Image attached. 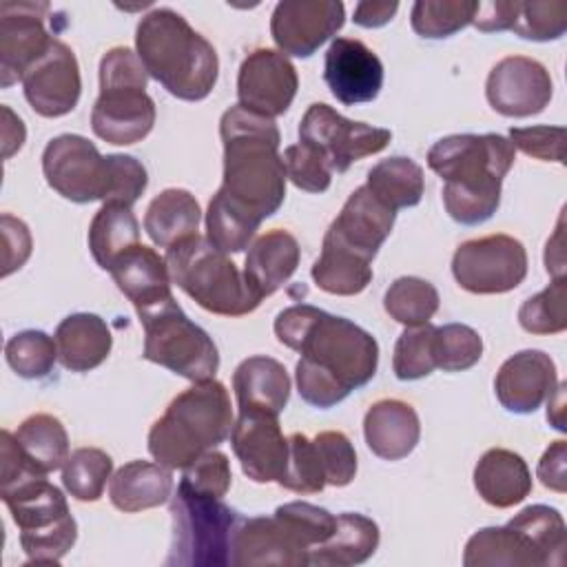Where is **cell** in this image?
I'll return each instance as SVG.
<instances>
[{"instance_id": "4", "label": "cell", "mask_w": 567, "mask_h": 567, "mask_svg": "<svg viewBox=\"0 0 567 567\" xmlns=\"http://www.w3.org/2000/svg\"><path fill=\"white\" fill-rule=\"evenodd\" d=\"M135 49L146 73L179 100H204L217 84L215 47L173 9H153L140 20Z\"/></svg>"}, {"instance_id": "49", "label": "cell", "mask_w": 567, "mask_h": 567, "mask_svg": "<svg viewBox=\"0 0 567 567\" xmlns=\"http://www.w3.org/2000/svg\"><path fill=\"white\" fill-rule=\"evenodd\" d=\"M284 168L286 177L301 190L306 193H323L328 190L332 182V171L328 162L308 144H290L286 146L284 155Z\"/></svg>"}, {"instance_id": "9", "label": "cell", "mask_w": 567, "mask_h": 567, "mask_svg": "<svg viewBox=\"0 0 567 567\" xmlns=\"http://www.w3.org/2000/svg\"><path fill=\"white\" fill-rule=\"evenodd\" d=\"M0 496L20 529V545L29 563H60L78 538V525L62 492L47 476H33L2 487Z\"/></svg>"}, {"instance_id": "43", "label": "cell", "mask_w": 567, "mask_h": 567, "mask_svg": "<svg viewBox=\"0 0 567 567\" xmlns=\"http://www.w3.org/2000/svg\"><path fill=\"white\" fill-rule=\"evenodd\" d=\"M9 368L22 379H42L53 370L58 359L55 339L42 330H22L4 346Z\"/></svg>"}, {"instance_id": "46", "label": "cell", "mask_w": 567, "mask_h": 567, "mask_svg": "<svg viewBox=\"0 0 567 567\" xmlns=\"http://www.w3.org/2000/svg\"><path fill=\"white\" fill-rule=\"evenodd\" d=\"M279 485L297 494H317L326 487V472L319 452L312 439L301 432L288 436V463Z\"/></svg>"}, {"instance_id": "22", "label": "cell", "mask_w": 567, "mask_h": 567, "mask_svg": "<svg viewBox=\"0 0 567 567\" xmlns=\"http://www.w3.org/2000/svg\"><path fill=\"white\" fill-rule=\"evenodd\" d=\"M556 363L543 350H520L496 372L494 392L501 405L514 414L536 412L556 390Z\"/></svg>"}, {"instance_id": "44", "label": "cell", "mask_w": 567, "mask_h": 567, "mask_svg": "<svg viewBox=\"0 0 567 567\" xmlns=\"http://www.w3.org/2000/svg\"><path fill=\"white\" fill-rule=\"evenodd\" d=\"M434 330L436 326L423 323L401 332L394 343L392 370L401 381H416L436 370L434 361Z\"/></svg>"}, {"instance_id": "37", "label": "cell", "mask_w": 567, "mask_h": 567, "mask_svg": "<svg viewBox=\"0 0 567 567\" xmlns=\"http://www.w3.org/2000/svg\"><path fill=\"white\" fill-rule=\"evenodd\" d=\"M16 441L29 461L44 474H51L69 458V436L60 419L51 414H31L16 430Z\"/></svg>"}, {"instance_id": "12", "label": "cell", "mask_w": 567, "mask_h": 567, "mask_svg": "<svg viewBox=\"0 0 567 567\" xmlns=\"http://www.w3.org/2000/svg\"><path fill=\"white\" fill-rule=\"evenodd\" d=\"M456 284L474 295H503L523 284L527 250L509 235H487L463 241L452 257Z\"/></svg>"}, {"instance_id": "55", "label": "cell", "mask_w": 567, "mask_h": 567, "mask_svg": "<svg viewBox=\"0 0 567 567\" xmlns=\"http://www.w3.org/2000/svg\"><path fill=\"white\" fill-rule=\"evenodd\" d=\"M567 443L565 441H554L540 456L538 461V478L547 489H554L563 494L567 489Z\"/></svg>"}, {"instance_id": "47", "label": "cell", "mask_w": 567, "mask_h": 567, "mask_svg": "<svg viewBox=\"0 0 567 567\" xmlns=\"http://www.w3.org/2000/svg\"><path fill=\"white\" fill-rule=\"evenodd\" d=\"M483 357V339L465 323H447L434 330V361L443 372H463Z\"/></svg>"}, {"instance_id": "40", "label": "cell", "mask_w": 567, "mask_h": 567, "mask_svg": "<svg viewBox=\"0 0 567 567\" xmlns=\"http://www.w3.org/2000/svg\"><path fill=\"white\" fill-rule=\"evenodd\" d=\"M259 224L252 215L226 202L219 193L213 195L206 210V239L221 252H241L248 248L252 237L259 230Z\"/></svg>"}, {"instance_id": "38", "label": "cell", "mask_w": 567, "mask_h": 567, "mask_svg": "<svg viewBox=\"0 0 567 567\" xmlns=\"http://www.w3.org/2000/svg\"><path fill=\"white\" fill-rule=\"evenodd\" d=\"M507 525L516 527L543 556L549 567H560L565 563V520L558 509L549 505H529L520 509Z\"/></svg>"}, {"instance_id": "53", "label": "cell", "mask_w": 567, "mask_h": 567, "mask_svg": "<svg viewBox=\"0 0 567 567\" xmlns=\"http://www.w3.org/2000/svg\"><path fill=\"white\" fill-rule=\"evenodd\" d=\"M509 142L514 148L543 162H565V128L563 126H525L512 128Z\"/></svg>"}, {"instance_id": "54", "label": "cell", "mask_w": 567, "mask_h": 567, "mask_svg": "<svg viewBox=\"0 0 567 567\" xmlns=\"http://www.w3.org/2000/svg\"><path fill=\"white\" fill-rule=\"evenodd\" d=\"M0 226H2V244H4V259H2V277H9L13 270L22 268L24 261L31 255V233L27 228V224L9 213H4L0 217Z\"/></svg>"}, {"instance_id": "20", "label": "cell", "mask_w": 567, "mask_h": 567, "mask_svg": "<svg viewBox=\"0 0 567 567\" xmlns=\"http://www.w3.org/2000/svg\"><path fill=\"white\" fill-rule=\"evenodd\" d=\"M230 445L250 481H281L288 463V439L284 436L277 416L239 410L230 430Z\"/></svg>"}, {"instance_id": "5", "label": "cell", "mask_w": 567, "mask_h": 567, "mask_svg": "<svg viewBox=\"0 0 567 567\" xmlns=\"http://www.w3.org/2000/svg\"><path fill=\"white\" fill-rule=\"evenodd\" d=\"M233 408L224 383L197 381L177 394L148 432L151 456L168 467L184 470L204 452L230 436Z\"/></svg>"}, {"instance_id": "42", "label": "cell", "mask_w": 567, "mask_h": 567, "mask_svg": "<svg viewBox=\"0 0 567 567\" xmlns=\"http://www.w3.org/2000/svg\"><path fill=\"white\" fill-rule=\"evenodd\" d=\"M476 7V0H419L412 4L410 22L421 38L441 40L472 24Z\"/></svg>"}, {"instance_id": "21", "label": "cell", "mask_w": 567, "mask_h": 567, "mask_svg": "<svg viewBox=\"0 0 567 567\" xmlns=\"http://www.w3.org/2000/svg\"><path fill=\"white\" fill-rule=\"evenodd\" d=\"M323 80L346 106L372 102L383 86V64L361 40L334 38L326 51Z\"/></svg>"}, {"instance_id": "7", "label": "cell", "mask_w": 567, "mask_h": 567, "mask_svg": "<svg viewBox=\"0 0 567 567\" xmlns=\"http://www.w3.org/2000/svg\"><path fill=\"white\" fill-rule=\"evenodd\" d=\"M164 259L173 284L213 315L244 317L261 303L235 261L202 235L168 246Z\"/></svg>"}, {"instance_id": "30", "label": "cell", "mask_w": 567, "mask_h": 567, "mask_svg": "<svg viewBox=\"0 0 567 567\" xmlns=\"http://www.w3.org/2000/svg\"><path fill=\"white\" fill-rule=\"evenodd\" d=\"M171 470L148 461H131L122 465L109 483V498L113 507L126 514L159 507L171 498Z\"/></svg>"}, {"instance_id": "48", "label": "cell", "mask_w": 567, "mask_h": 567, "mask_svg": "<svg viewBox=\"0 0 567 567\" xmlns=\"http://www.w3.org/2000/svg\"><path fill=\"white\" fill-rule=\"evenodd\" d=\"M567 29V2H518L512 31L525 40L549 42L563 38Z\"/></svg>"}, {"instance_id": "13", "label": "cell", "mask_w": 567, "mask_h": 567, "mask_svg": "<svg viewBox=\"0 0 567 567\" xmlns=\"http://www.w3.org/2000/svg\"><path fill=\"white\" fill-rule=\"evenodd\" d=\"M390 140L388 128L348 120L323 102L310 104L299 124V142L315 148L332 173H346L352 162L383 151Z\"/></svg>"}, {"instance_id": "51", "label": "cell", "mask_w": 567, "mask_h": 567, "mask_svg": "<svg viewBox=\"0 0 567 567\" xmlns=\"http://www.w3.org/2000/svg\"><path fill=\"white\" fill-rule=\"evenodd\" d=\"M323 472H326V485H334V487H343L348 483H352L354 474H357V454L354 447L350 443V439L343 432H319L312 439Z\"/></svg>"}, {"instance_id": "11", "label": "cell", "mask_w": 567, "mask_h": 567, "mask_svg": "<svg viewBox=\"0 0 567 567\" xmlns=\"http://www.w3.org/2000/svg\"><path fill=\"white\" fill-rule=\"evenodd\" d=\"M173 547L166 565H230V547L241 516L221 503L184 485L173 503Z\"/></svg>"}, {"instance_id": "3", "label": "cell", "mask_w": 567, "mask_h": 567, "mask_svg": "<svg viewBox=\"0 0 567 567\" xmlns=\"http://www.w3.org/2000/svg\"><path fill=\"white\" fill-rule=\"evenodd\" d=\"M514 157L516 148L498 133H458L439 140L427 151V166L445 182L447 215L463 226L487 221L501 204V184Z\"/></svg>"}, {"instance_id": "16", "label": "cell", "mask_w": 567, "mask_h": 567, "mask_svg": "<svg viewBox=\"0 0 567 567\" xmlns=\"http://www.w3.org/2000/svg\"><path fill=\"white\" fill-rule=\"evenodd\" d=\"M297 86V69L281 51L255 49L239 66L237 100L246 111L272 120L290 109Z\"/></svg>"}, {"instance_id": "57", "label": "cell", "mask_w": 567, "mask_h": 567, "mask_svg": "<svg viewBox=\"0 0 567 567\" xmlns=\"http://www.w3.org/2000/svg\"><path fill=\"white\" fill-rule=\"evenodd\" d=\"M399 11V2H359L354 7V24L365 29H377L388 24Z\"/></svg>"}, {"instance_id": "27", "label": "cell", "mask_w": 567, "mask_h": 567, "mask_svg": "<svg viewBox=\"0 0 567 567\" xmlns=\"http://www.w3.org/2000/svg\"><path fill=\"white\" fill-rule=\"evenodd\" d=\"M299 241L284 228L257 237L244 261V277L259 299L277 292L299 266Z\"/></svg>"}, {"instance_id": "6", "label": "cell", "mask_w": 567, "mask_h": 567, "mask_svg": "<svg viewBox=\"0 0 567 567\" xmlns=\"http://www.w3.org/2000/svg\"><path fill=\"white\" fill-rule=\"evenodd\" d=\"M332 532V514L306 501L279 505L275 516L241 518L230 547V565H308L312 547Z\"/></svg>"}, {"instance_id": "19", "label": "cell", "mask_w": 567, "mask_h": 567, "mask_svg": "<svg viewBox=\"0 0 567 567\" xmlns=\"http://www.w3.org/2000/svg\"><path fill=\"white\" fill-rule=\"evenodd\" d=\"M24 97L42 117L71 113L82 93L78 58L62 40L53 38L42 58L22 78Z\"/></svg>"}, {"instance_id": "33", "label": "cell", "mask_w": 567, "mask_h": 567, "mask_svg": "<svg viewBox=\"0 0 567 567\" xmlns=\"http://www.w3.org/2000/svg\"><path fill=\"white\" fill-rule=\"evenodd\" d=\"M202 210L197 199L184 188L162 190L146 208L144 230L159 248H168L197 235Z\"/></svg>"}, {"instance_id": "36", "label": "cell", "mask_w": 567, "mask_h": 567, "mask_svg": "<svg viewBox=\"0 0 567 567\" xmlns=\"http://www.w3.org/2000/svg\"><path fill=\"white\" fill-rule=\"evenodd\" d=\"M365 186L392 210L410 208L423 197V168L410 157H388L368 171Z\"/></svg>"}, {"instance_id": "26", "label": "cell", "mask_w": 567, "mask_h": 567, "mask_svg": "<svg viewBox=\"0 0 567 567\" xmlns=\"http://www.w3.org/2000/svg\"><path fill=\"white\" fill-rule=\"evenodd\" d=\"M233 390L241 412L279 416L290 396V377L272 357H248L233 372Z\"/></svg>"}, {"instance_id": "14", "label": "cell", "mask_w": 567, "mask_h": 567, "mask_svg": "<svg viewBox=\"0 0 567 567\" xmlns=\"http://www.w3.org/2000/svg\"><path fill=\"white\" fill-rule=\"evenodd\" d=\"M42 173L47 184L69 202H106L109 155L82 135L64 133L53 137L42 153Z\"/></svg>"}, {"instance_id": "18", "label": "cell", "mask_w": 567, "mask_h": 567, "mask_svg": "<svg viewBox=\"0 0 567 567\" xmlns=\"http://www.w3.org/2000/svg\"><path fill=\"white\" fill-rule=\"evenodd\" d=\"M554 84L549 71L534 58L507 55L487 75L489 106L505 117H529L549 104Z\"/></svg>"}, {"instance_id": "34", "label": "cell", "mask_w": 567, "mask_h": 567, "mask_svg": "<svg viewBox=\"0 0 567 567\" xmlns=\"http://www.w3.org/2000/svg\"><path fill=\"white\" fill-rule=\"evenodd\" d=\"M372 261L346 248L330 235H323L319 259L312 264L315 284L330 295L352 297L368 288L372 281Z\"/></svg>"}, {"instance_id": "15", "label": "cell", "mask_w": 567, "mask_h": 567, "mask_svg": "<svg viewBox=\"0 0 567 567\" xmlns=\"http://www.w3.org/2000/svg\"><path fill=\"white\" fill-rule=\"evenodd\" d=\"M47 2H2L0 4V86L22 82L24 73L42 58L51 44L44 29Z\"/></svg>"}, {"instance_id": "52", "label": "cell", "mask_w": 567, "mask_h": 567, "mask_svg": "<svg viewBox=\"0 0 567 567\" xmlns=\"http://www.w3.org/2000/svg\"><path fill=\"white\" fill-rule=\"evenodd\" d=\"M148 175L133 155H109V193L106 202L133 206L146 190ZM104 202V204H106Z\"/></svg>"}, {"instance_id": "24", "label": "cell", "mask_w": 567, "mask_h": 567, "mask_svg": "<svg viewBox=\"0 0 567 567\" xmlns=\"http://www.w3.org/2000/svg\"><path fill=\"white\" fill-rule=\"evenodd\" d=\"M109 272L117 284L120 292L135 306V310L151 308L173 297V279L166 259L144 244H135L126 252H122L113 261Z\"/></svg>"}, {"instance_id": "41", "label": "cell", "mask_w": 567, "mask_h": 567, "mask_svg": "<svg viewBox=\"0 0 567 567\" xmlns=\"http://www.w3.org/2000/svg\"><path fill=\"white\" fill-rule=\"evenodd\" d=\"M383 308L394 321L408 328L423 326L430 323V319L439 310V292L427 279L399 277L385 290Z\"/></svg>"}, {"instance_id": "35", "label": "cell", "mask_w": 567, "mask_h": 567, "mask_svg": "<svg viewBox=\"0 0 567 567\" xmlns=\"http://www.w3.org/2000/svg\"><path fill=\"white\" fill-rule=\"evenodd\" d=\"M140 244V224L131 206L106 202L89 226V248L100 268L111 270L113 261Z\"/></svg>"}, {"instance_id": "31", "label": "cell", "mask_w": 567, "mask_h": 567, "mask_svg": "<svg viewBox=\"0 0 567 567\" xmlns=\"http://www.w3.org/2000/svg\"><path fill=\"white\" fill-rule=\"evenodd\" d=\"M379 547V527L372 518L354 512L337 516L330 538L308 554V565L350 567L365 563Z\"/></svg>"}, {"instance_id": "23", "label": "cell", "mask_w": 567, "mask_h": 567, "mask_svg": "<svg viewBox=\"0 0 567 567\" xmlns=\"http://www.w3.org/2000/svg\"><path fill=\"white\" fill-rule=\"evenodd\" d=\"M394 217L396 210L385 206L363 184L346 199L341 213L330 224L326 235L372 261L383 241L388 239L394 226Z\"/></svg>"}, {"instance_id": "32", "label": "cell", "mask_w": 567, "mask_h": 567, "mask_svg": "<svg viewBox=\"0 0 567 567\" xmlns=\"http://www.w3.org/2000/svg\"><path fill=\"white\" fill-rule=\"evenodd\" d=\"M465 567H545L543 556L516 527H483L470 536Z\"/></svg>"}, {"instance_id": "56", "label": "cell", "mask_w": 567, "mask_h": 567, "mask_svg": "<svg viewBox=\"0 0 567 567\" xmlns=\"http://www.w3.org/2000/svg\"><path fill=\"white\" fill-rule=\"evenodd\" d=\"M518 13V0H492V2H478L472 24L478 31L492 33V31H505L512 29Z\"/></svg>"}, {"instance_id": "45", "label": "cell", "mask_w": 567, "mask_h": 567, "mask_svg": "<svg viewBox=\"0 0 567 567\" xmlns=\"http://www.w3.org/2000/svg\"><path fill=\"white\" fill-rule=\"evenodd\" d=\"M518 323L529 334H556L567 328L565 277L554 279L545 290L529 297L518 310Z\"/></svg>"}, {"instance_id": "29", "label": "cell", "mask_w": 567, "mask_h": 567, "mask_svg": "<svg viewBox=\"0 0 567 567\" xmlns=\"http://www.w3.org/2000/svg\"><path fill=\"white\" fill-rule=\"evenodd\" d=\"M55 346L60 363L71 372H89L104 363L111 352L113 337L106 321L93 312H75L55 328Z\"/></svg>"}, {"instance_id": "10", "label": "cell", "mask_w": 567, "mask_h": 567, "mask_svg": "<svg viewBox=\"0 0 567 567\" xmlns=\"http://www.w3.org/2000/svg\"><path fill=\"white\" fill-rule=\"evenodd\" d=\"M144 326V359L197 383L215 379L219 352L204 328L193 323L175 297L137 310Z\"/></svg>"}, {"instance_id": "1", "label": "cell", "mask_w": 567, "mask_h": 567, "mask_svg": "<svg viewBox=\"0 0 567 567\" xmlns=\"http://www.w3.org/2000/svg\"><path fill=\"white\" fill-rule=\"evenodd\" d=\"M279 343L301 354L295 381L301 399L315 408H332L365 385L379 365V346L370 332L346 317L317 306L297 303L275 319Z\"/></svg>"}, {"instance_id": "8", "label": "cell", "mask_w": 567, "mask_h": 567, "mask_svg": "<svg viewBox=\"0 0 567 567\" xmlns=\"http://www.w3.org/2000/svg\"><path fill=\"white\" fill-rule=\"evenodd\" d=\"M146 82V69L131 55H115L100 66V97L91 111V128L100 140L128 146L151 133L155 102Z\"/></svg>"}, {"instance_id": "39", "label": "cell", "mask_w": 567, "mask_h": 567, "mask_svg": "<svg viewBox=\"0 0 567 567\" xmlns=\"http://www.w3.org/2000/svg\"><path fill=\"white\" fill-rule=\"evenodd\" d=\"M113 458L100 447H78L62 465L64 489L82 503L100 501L104 485L111 478Z\"/></svg>"}, {"instance_id": "25", "label": "cell", "mask_w": 567, "mask_h": 567, "mask_svg": "<svg viewBox=\"0 0 567 567\" xmlns=\"http://www.w3.org/2000/svg\"><path fill=\"white\" fill-rule=\"evenodd\" d=\"M363 436L372 454L379 458H405L416 447L421 436L419 414L401 399H381L365 412Z\"/></svg>"}, {"instance_id": "58", "label": "cell", "mask_w": 567, "mask_h": 567, "mask_svg": "<svg viewBox=\"0 0 567 567\" xmlns=\"http://www.w3.org/2000/svg\"><path fill=\"white\" fill-rule=\"evenodd\" d=\"M0 111H2V155L4 159H9L16 151L22 148L27 131L22 120L9 106H2Z\"/></svg>"}, {"instance_id": "28", "label": "cell", "mask_w": 567, "mask_h": 567, "mask_svg": "<svg viewBox=\"0 0 567 567\" xmlns=\"http://www.w3.org/2000/svg\"><path fill=\"white\" fill-rule=\"evenodd\" d=\"M474 487L487 505L505 509L529 496L532 474L520 454L505 447H492L474 467Z\"/></svg>"}, {"instance_id": "2", "label": "cell", "mask_w": 567, "mask_h": 567, "mask_svg": "<svg viewBox=\"0 0 567 567\" xmlns=\"http://www.w3.org/2000/svg\"><path fill=\"white\" fill-rule=\"evenodd\" d=\"M224 142V182L219 195L257 221L275 215L286 197V168L279 155V128L270 117L230 106L219 122Z\"/></svg>"}, {"instance_id": "50", "label": "cell", "mask_w": 567, "mask_h": 567, "mask_svg": "<svg viewBox=\"0 0 567 567\" xmlns=\"http://www.w3.org/2000/svg\"><path fill=\"white\" fill-rule=\"evenodd\" d=\"M230 483H233V472H230L228 456L217 450H208L199 458H195L190 465H186L182 470V481H179V485L213 498L226 496V492L230 489Z\"/></svg>"}, {"instance_id": "17", "label": "cell", "mask_w": 567, "mask_h": 567, "mask_svg": "<svg viewBox=\"0 0 567 567\" xmlns=\"http://www.w3.org/2000/svg\"><path fill=\"white\" fill-rule=\"evenodd\" d=\"M346 22V7L337 0H286L270 18V33L284 55L310 58Z\"/></svg>"}]
</instances>
